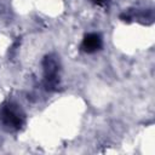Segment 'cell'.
<instances>
[{
	"mask_svg": "<svg viewBox=\"0 0 155 155\" xmlns=\"http://www.w3.org/2000/svg\"><path fill=\"white\" fill-rule=\"evenodd\" d=\"M101 47H102V38L99 36V34H96V33L87 34L84 38L82 44H81V48L87 53L96 52Z\"/></svg>",
	"mask_w": 155,
	"mask_h": 155,
	"instance_id": "7a4b0ae2",
	"label": "cell"
},
{
	"mask_svg": "<svg viewBox=\"0 0 155 155\" xmlns=\"http://www.w3.org/2000/svg\"><path fill=\"white\" fill-rule=\"evenodd\" d=\"M1 120L5 126L12 127V128H19L22 125V117L17 110H15L12 107H6L1 111Z\"/></svg>",
	"mask_w": 155,
	"mask_h": 155,
	"instance_id": "6da1fadb",
	"label": "cell"
},
{
	"mask_svg": "<svg viewBox=\"0 0 155 155\" xmlns=\"http://www.w3.org/2000/svg\"><path fill=\"white\" fill-rule=\"evenodd\" d=\"M96 4H98V5H103V4H105L108 0H93Z\"/></svg>",
	"mask_w": 155,
	"mask_h": 155,
	"instance_id": "3957f363",
	"label": "cell"
}]
</instances>
